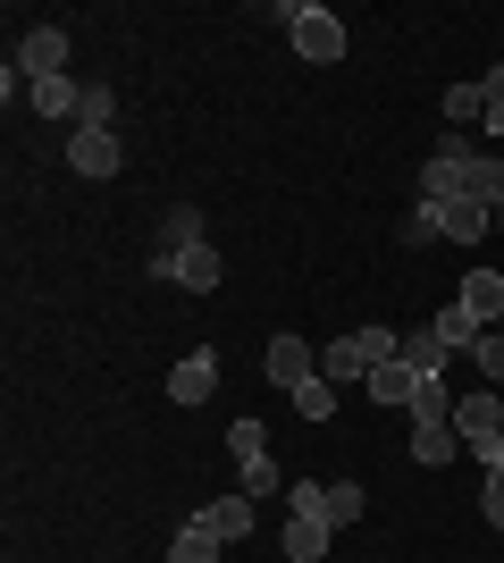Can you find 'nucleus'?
<instances>
[{"label": "nucleus", "mask_w": 504, "mask_h": 563, "mask_svg": "<svg viewBox=\"0 0 504 563\" xmlns=\"http://www.w3.org/2000/svg\"><path fill=\"white\" fill-rule=\"evenodd\" d=\"M193 244H211V235H202V211H193V202H177V211L160 219V235H152V278H168Z\"/></svg>", "instance_id": "0eeeda50"}, {"label": "nucleus", "mask_w": 504, "mask_h": 563, "mask_svg": "<svg viewBox=\"0 0 504 563\" xmlns=\"http://www.w3.org/2000/svg\"><path fill=\"white\" fill-rule=\"evenodd\" d=\"M219 547H227V539H211L202 521H186V530H177V547H168V563H219Z\"/></svg>", "instance_id": "4be33fe9"}, {"label": "nucleus", "mask_w": 504, "mask_h": 563, "mask_svg": "<svg viewBox=\"0 0 504 563\" xmlns=\"http://www.w3.org/2000/svg\"><path fill=\"white\" fill-rule=\"evenodd\" d=\"M471 362L488 371V387H504V329H480V345H471Z\"/></svg>", "instance_id": "bb28decb"}, {"label": "nucleus", "mask_w": 504, "mask_h": 563, "mask_svg": "<svg viewBox=\"0 0 504 563\" xmlns=\"http://www.w3.org/2000/svg\"><path fill=\"white\" fill-rule=\"evenodd\" d=\"M471 161H480V143L446 126V135H437V152H429V161H421V202H429V211H446V202H462V177H471Z\"/></svg>", "instance_id": "f03ea898"}, {"label": "nucleus", "mask_w": 504, "mask_h": 563, "mask_svg": "<svg viewBox=\"0 0 504 563\" xmlns=\"http://www.w3.org/2000/svg\"><path fill=\"white\" fill-rule=\"evenodd\" d=\"M421 396V371H412L404 353H395V362H379V371H370V404H412Z\"/></svg>", "instance_id": "4468645a"}, {"label": "nucleus", "mask_w": 504, "mask_h": 563, "mask_svg": "<svg viewBox=\"0 0 504 563\" xmlns=\"http://www.w3.org/2000/svg\"><path fill=\"white\" fill-rule=\"evenodd\" d=\"M455 438L480 454V463L504 446V396H496V387H480V396H455Z\"/></svg>", "instance_id": "20e7f679"}, {"label": "nucleus", "mask_w": 504, "mask_h": 563, "mask_svg": "<svg viewBox=\"0 0 504 563\" xmlns=\"http://www.w3.org/2000/svg\"><path fill=\"white\" fill-rule=\"evenodd\" d=\"M227 454H236V463H261V454H269V429L261 421H236V429H227Z\"/></svg>", "instance_id": "a878e982"}, {"label": "nucleus", "mask_w": 504, "mask_h": 563, "mask_svg": "<svg viewBox=\"0 0 504 563\" xmlns=\"http://www.w3.org/2000/svg\"><path fill=\"white\" fill-rule=\"evenodd\" d=\"M446 244H488V235H496V211H488V202H446Z\"/></svg>", "instance_id": "ddd939ff"}, {"label": "nucleus", "mask_w": 504, "mask_h": 563, "mask_svg": "<svg viewBox=\"0 0 504 563\" xmlns=\"http://www.w3.org/2000/svg\"><path fill=\"white\" fill-rule=\"evenodd\" d=\"M395 353H404L421 378H437V362H446V336H437V329H404V345H395Z\"/></svg>", "instance_id": "412c9836"}, {"label": "nucleus", "mask_w": 504, "mask_h": 563, "mask_svg": "<svg viewBox=\"0 0 504 563\" xmlns=\"http://www.w3.org/2000/svg\"><path fill=\"white\" fill-rule=\"evenodd\" d=\"M496 228H504V211H496Z\"/></svg>", "instance_id": "7c9ffc66"}, {"label": "nucleus", "mask_w": 504, "mask_h": 563, "mask_svg": "<svg viewBox=\"0 0 504 563\" xmlns=\"http://www.w3.org/2000/svg\"><path fill=\"white\" fill-rule=\"evenodd\" d=\"M34 110L43 118H76L85 110V85H76V76H51V85H34Z\"/></svg>", "instance_id": "aec40b11"}, {"label": "nucleus", "mask_w": 504, "mask_h": 563, "mask_svg": "<svg viewBox=\"0 0 504 563\" xmlns=\"http://www.w3.org/2000/svg\"><path fill=\"white\" fill-rule=\"evenodd\" d=\"M68 168L101 186V177H119V168H126V152H119V135H101V126H76V135H68Z\"/></svg>", "instance_id": "6e6552de"}, {"label": "nucleus", "mask_w": 504, "mask_h": 563, "mask_svg": "<svg viewBox=\"0 0 504 563\" xmlns=\"http://www.w3.org/2000/svg\"><path fill=\"white\" fill-rule=\"evenodd\" d=\"M395 345H404V336L395 329H345L336 336V345H320V378H336V387H370V371H379V362H395Z\"/></svg>", "instance_id": "f257e3e1"}, {"label": "nucleus", "mask_w": 504, "mask_h": 563, "mask_svg": "<svg viewBox=\"0 0 504 563\" xmlns=\"http://www.w3.org/2000/svg\"><path fill=\"white\" fill-rule=\"evenodd\" d=\"M287 514H312V521H328V530H354V521H361V488H354V479H336V488L294 479V488H287Z\"/></svg>", "instance_id": "7ed1b4c3"}, {"label": "nucleus", "mask_w": 504, "mask_h": 563, "mask_svg": "<svg viewBox=\"0 0 504 563\" xmlns=\"http://www.w3.org/2000/svg\"><path fill=\"white\" fill-rule=\"evenodd\" d=\"M211 387H219V353L211 345H193L177 371H168V404H211Z\"/></svg>", "instance_id": "9d476101"}, {"label": "nucleus", "mask_w": 504, "mask_h": 563, "mask_svg": "<svg viewBox=\"0 0 504 563\" xmlns=\"http://www.w3.org/2000/svg\"><path fill=\"white\" fill-rule=\"evenodd\" d=\"M193 521H202V530H211V539H227V547H236L244 539V530H253V496H219V505H202V514H193Z\"/></svg>", "instance_id": "f8f14e48"}, {"label": "nucleus", "mask_w": 504, "mask_h": 563, "mask_svg": "<svg viewBox=\"0 0 504 563\" xmlns=\"http://www.w3.org/2000/svg\"><path fill=\"white\" fill-rule=\"evenodd\" d=\"M496 329H504V320H496Z\"/></svg>", "instance_id": "2f4dec72"}, {"label": "nucleus", "mask_w": 504, "mask_h": 563, "mask_svg": "<svg viewBox=\"0 0 504 563\" xmlns=\"http://www.w3.org/2000/svg\"><path fill=\"white\" fill-rule=\"evenodd\" d=\"M244 471V496H278V488H287V479H278V463H269V454H261V463H236Z\"/></svg>", "instance_id": "cd10ccee"}, {"label": "nucleus", "mask_w": 504, "mask_h": 563, "mask_svg": "<svg viewBox=\"0 0 504 563\" xmlns=\"http://www.w3.org/2000/svg\"><path fill=\"white\" fill-rule=\"evenodd\" d=\"M168 278H177V286H193V295H211V286H219V244H193V253L177 261Z\"/></svg>", "instance_id": "a211bd4d"}, {"label": "nucleus", "mask_w": 504, "mask_h": 563, "mask_svg": "<svg viewBox=\"0 0 504 563\" xmlns=\"http://www.w3.org/2000/svg\"><path fill=\"white\" fill-rule=\"evenodd\" d=\"M287 34H294V51H303L312 68L345 59V18H336V9H312V0H303V9H287Z\"/></svg>", "instance_id": "39448f33"}, {"label": "nucleus", "mask_w": 504, "mask_h": 563, "mask_svg": "<svg viewBox=\"0 0 504 563\" xmlns=\"http://www.w3.org/2000/svg\"><path fill=\"white\" fill-rule=\"evenodd\" d=\"M261 371L278 378V387H287V396H294V387H303V378H320V353L303 345V336H294V329H278V336H269V362H261Z\"/></svg>", "instance_id": "1a4fd4ad"}, {"label": "nucleus", "mask_w": 504, "mask_h": 563, "mask_svg": "<svg viewBox=\"0 0 504 563\" xmlns=\"http://www.w3.org/2000/svg\"><path fill=\"white\" fill-rule=\"evenodd\" d=\"M455 303L471 311L480 329H496V320H504V278H496V269H471V278L455 286Z\"/></svg>", "instance_id": "9b49d317"}, {"label": "nucleus", "mask_w": 504, "mask_h": 563, "mask_svg": "<svg viewBox=\"0 0 504 563\" xmlns=\"http://www.w3.org/2000/svg\"><path fill=\"white\" fill-rule=\"evenodd\" d=\"M76 126H101V135H119V93H110V85H85V110H76Z\"/></svg>", "instance_id": "5701e85b"}, {"label": "nucleus", "mask_w": 504, "mask_h": 563, "mask_svg": "<svg viewBox=\"0 0 504 563\" xmlns=\"http://www.w3.org/2000/svg\"><path fill=\"white\" fill-rule=\"evenodd\" d=\"M437 110H446V126H455V135H471V118H488V85H446V101H437Z\"/></svg>", "instance_id": "f3484780"}, {"label": "nucleus", "mask_w": 504, "mask_h": 563, "mask_svg": "<svg viewBox=\"0 0 504 563\" xmlns=\"http://www.w3.org/2000/svg\"><path fill=\"white\" fill-rule=\"evenodd\" d=\"M328 539H336L328 521H312V514H287V555H294V563H320V555H328Z\"/></svg>", "instance_id": "dca6fc26"}, {"label": "nucleus", "mask_w": 504, "mask_h": 563, "mask_svg": "<svg viewBox=\"0 0 504 563\" xmlns=\"http://www.w3.org/2000/svg\"><path fill=\"white\" fill-rule=\"evenodd\" d=\"M429 329L446 336V353H471V345H480V320H471L462 303H437V320H429Z\"/></svg>", "instance_id": "6ab92c4d"}, {"label": "nucleus", "mask_w": 504, "mask_h": 563, "mask_svg": "<svg viewBox=\"0 0 504 563\" xmlns=\"http://www.w3.org/2000/svg\"><path fill=\"white\" fill-rule=\"evenodd\" d=\"M412 421H455V396H446V378H421V396H412Z\"/></svg>", "instance_id": "393cba45"}, {"label": "nucleus", "mask_w": 504, "mask_h": 563, "mask_svg": "<svg viewBox=\"0 0 504 563\" xmlns=\"http://www.w3.org/2000/svg\"><path fill=\"white\" fill-rule=\"evenodd\" d=\"M496 135H504V59L488 68V143H496Z\"/></svg>", "instance_id": "c85d7f7f"}, {"label": "nucleus", "mask_w": 504, "mask_h": 563, "mask_svg": "<svg viewBox=\"0 0 504 563\" xmlns=\"http://www.w3.org/2000/svg\"><path fill=\"white\" fill-rule=\"evenodd\" d=\"M455 421H412V454H421V471H437V463H455Z\"/></svg>", "instance_id": "2eb2a0df"}, {"label": "nucleus", "mask_w": 504, "mask_h": 563, "mask_svg": "<svg viewBox=\"0 0 504 563\" xmlns=\"http://www.w3.org/2000/svg\"><path fill=\"white\" fill-rule=\"evenodd\" d=\"M294 412H303V421H328L336 412V378H303V387H294Z\"/></svg>", "instance_id": "b1692460"}, {"label": "nucleus", "mask_w": 504, "mask_h": 563, "mask_svg": "<svg viewBox=\"0 0 504 563\" xmlns=\"http://www.w3.org/2000/svg\"><path fill=\"white\" fill-rule=\"evenodd\" d=\"M480 514H488V530H504V471L480 479Z\"/></svg>", "instance_id": "c756f323"}, {"label": "nucleus", "mask_w": 504, "mask_h": 563, "mask_svg": "<svg viewBox=\"0 0 504 563\" xmlns=\"http://www.w3.org/2000/svg\"><path fill=\"white\" fill-rule=\"evenodd\" d=\"M9 68L25 76V85H51V76H68V25H34L18 43V59Z\"/></svg>", "instance_id": "423d86ee"}]
</instances>
